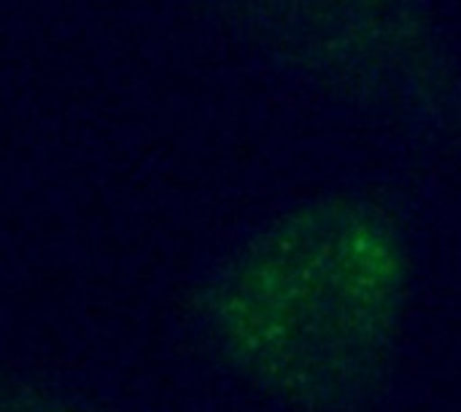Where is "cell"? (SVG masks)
Segmentation results:
<instances>
[{
	"mask_svg": "<svg viewBox=\"0 0 461 412\" xmlns=\"http://www.w3.org/2000/svg\"><path fill=\"white\" fill-rule=\"evenodd\" d=\"M0 412H86L84 408L65 402L62 397L32 391V389H8L0 391Z\"/></svg>",
	"mask_w": 461,
	"mask_h": 412,
	"instance_id": "2",
	"label": "cell"
},
{
	"mask_svg": "<svg viewBox=\"0 0 461 412\" xmlns=\"http://www.w3.org/2000/svg\"><path fill=\"white\" fill-rule=\"evenodd\" d=\"M408 254L359 208L289 216L213 275L203 324L219 359L267 399L338 412L384 381L408 305Z\"/></svg>",
	"mask_w": 461,
	"mask_h": 412,
	"instance_id": "1",
	"label": "cell"
}]
</instances>
